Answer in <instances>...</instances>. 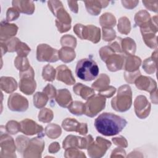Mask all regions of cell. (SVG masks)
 <instances>
[{
  "mask_svg": "<svg viewBox=\"0 0 158 158\" xmlns=\"http://www.w3.org/2000/svg\"><path fill=\"white\" fill-rule=\"evenodd\" d=\"M123 56L121 54H111L109 55L105 60L108 70L112 72L121 70L123 65Z\"/></svg>",
  "mask_w": 158,
  "mask_h": 158,
  "instance_id": "cell-10",
  "label": "cell"
},
{
  "mask_svg": "<svg viewBox=\"0 0 158 158\" xmlns=\"http://www.w3.org/2000/svg\"><path fill=\"white\" fill-rule=\"evenodd\" d=\"M54 132L56 133L58 135H60V133H61V129L60 128L59 126L57 125L56 126V128L55 129H52V127H51V125H48L46 127V135L51 138V139H54Z\"/></svg>",
  "mask_w": 158,
  "mask_h": 158,
  "instance_id": "cell-33",
  "label": "cell"
},
{
  "mask_svg": "<svg viewBox=\"0 0 158 158\" xmlns=\"http://www.w3.org/2000/svg\"><path fill=\"white\" fill-rule=\"evenodd\" d=\"M1 87L6 93H11L17 89V85L13 78L2 77L1 78Z\"/></svg>",
  "mask_w": 158,
  "mask_h": 158,
  "instance_id": "cell-16",
  "label": "cell"
},
{
  "mask_svg": "<svg viewBox=\"0 0 158 158\" xmlns=\"http://www.w3.org/2000/svg\"><path fill=\"white\" fill-rule=\"evenodd\" d=\"M36 93L40 99H39V98H38L36 96H34V97H33L34 106H35L38 108H41L46 104L48 98H47L46 95L44 94V93H39V92H38Z\"/></svg>",
  "mask_w": 158,
  "mask_h": 158,
  "instance_id": "cell-26",
  "label": "cell"
},
{
  "mask_svg": "<svg viewBox=\"0 0 158 158\" xmlns=\"http://www.w3.org/2000/svg\"><path fill=\"white\" fill-rule=\"evenodd\" d=\"M69 110L77 115H81L85 113V104L81 102L75 101L70 104Z\"/></svg>",
  "mask_w": 158,
  "mask_h": 158,
  "instance_id": "cell-23",
  "label": "cell"
},
{
  "mask_svg": "<svg viewBox=\"0 0 158 158\" xmlns=\"http://www.w3.org/2000/svg\"><path fill=\"white\" fill-rule=\"evenodd\" d=\"M127 122L123 118L112 113L104 112L94 121L96 130L102 135L110 136L119 133L127 125Z\"/></svg>",
  "mask_w": 158,
  "mask_h": 158,
  "instance_id": "cell-1",
  "label": "cell"
},
{
  "mask_svg": "<svg viewBox=\"0 0 158 158\" xmlns=\"http://www.w3.org/2000/svg\"><path fill=\"white\" fill-rule=\"evenodd\" d=\"M1 41L7 40L9 37L15 35L18 27L15 24H9L5 22H1Z\"/></svg>",
  "mask_w": 158,
  "mask_h": 158,
  "instance_id": "cell-13",
  "label": "cell"
},
{
  "mask_svg": "<svg viewBox=\"0 0 158 158\" xmlns=\"http://www.w3.org/2000/svg\"><path fill=\"white\" fill-rule=\"evenodd\" d=\"M100 23L103 28L114 27L116 23L115 18L110 13H105L100 18Z\"/></svg>",
  "mask_w": 158,
  "mask_h": 158,
  "instance_id": "cell-21",
  "label": "cell"
},
{
  "mask_svg": "<svg viewBox=\"0 0 158 158\" xmlns=\"http://www.w3.org/2000/svg\"><path fill=\"white\" fill-rule=\"evenodd\" d=\"M57 80L65 83L67 85L75 83V78L72 75L71 71L65 65H60L57 67Z\"/></svg>",
  "mask_w": 158,
  "mask_h": 158,
  "instance_id": "cell-11",
  "label": "cell"
},
{
  "mask_svg": "<svg viewBox=\"0 0 158 158\" xmlns=\"http://www.w3.org/2000/svg\"><path fill=\"white\" fill-rule=\"evenodd\" d=\"M43 91H44V93H45L44 94H46L47 95H48L49 98H52L56 96L55 88L50 84L46 86V87L45 88H44Z\"/></svg>",
  "mask_w": 158,
  "mask_h": 158,
  "instance_id": "cell-35",
  "label": "cell"
},
{
  "mask_svg": "<svg viewBox=\"0 0 158 158\" xmlns=\"http://www.w3.org/2000/svg\"><path fill=\"white\" fill-rule=\"evenodd\" d=\"M75 73L80 80L90 81L94 80L99 74V67L91 59L85 58L78 61Z\"/></svg>",
  "mask_w": 158,
  "mask_h": 158,
  "instance_id": "cell-2",
  "label": "cell"
},
{
  "mask_svg": "<svg viewBox=\"0 0 158 158\" xmlns=\"http://www.w3.org/2000/svg\"><path fill=\"white\" fill-rule=\"evenodd\" d=\"M73 91L77 95H80L85 99H88L94 94V90L86 86L83 85L81 83H77L73 87Z\"/></svg>",
  "mask_w": 158,
  "mask_h": 158,
  "instance_id": "cell-17",
  "label": "cell"
},
{
  "mask_svg": "<svg viewBox=\"0 0 158 158\" xmlns=\"http://www.w3.org/2000/svg\"><path fill=\"white\" fill-rule=\"evenodd\" d=\"M43 77L44 80L46 81H52L55 78V70L54 68L49 65L44 67L43 70Z\"/></svg>",
  "mask_w": 158,
  "mask_h": 158,
  "instance_id": "cell-25",
  "label": "cell"
},
{
  "mask_svg": "<svg viewBox=\"0 0 158 158\" xmlns=\"http://www.w3.org/2000/svg\"><path fill=\"white\" fill-rule=\"evenodd\" d=\"M43 128L41 125L28 119L24 120L20 123V131L28 135H33L38 133H41Z\"/></svg>",
  "mask_w": 158,
  "mask_h": 158,
  "instance_id": "cell-9",
  "label": "cell"
},
{
  "mask_svg": "<svg viewBox=\"0 0 158 158\" xmlns=\"http://www.w3.org/2000/svg\"><path fill=\"white\" fill-rule=\"evenodd\" d=\"M53 117L52 112L48 109H43L41 110L38 115V119L41 122H49L52 120Z\"/></svg>",
  "mask_w": 158,
  "mask_h": 158,
  "instance_id": "cell-27",
  "label": "cell"
},
{
  "mask_svg": "<svg viewBox=\"0 0 158 158\" xmlns=\"http://www.w3.org/2000/svg\"><path fill=\"white\" fill-rule=\"evenodd\" d=\"M14 103L17 104L9 107V109L13 111L23 112L27 109L28 106V102L27 99L22 96L19 95L18 93L13 94L9 97L8 104Z\"/></svg>",
  "mask_w": 158,
  "mask_h": 158,
  "instance_id": "cell-7",
  "label": "cell"
},
{
  "mask_svg": "<svg viewBox=\"0 0 158 158\" xmlns=\"http://www.w3.org/2000/svg\"><path fill=\"white\" fill-rule=\"evenodd\" d=\"M112 107L119 112L128 110L131 106V90L128 85H123L118 90L116 97L111 101Z\"/></svg>",
  "mask_w": 158,
  "mask_h": 158,
  "instance_id": "cell-3",
  "label": "cell"
},
{
  "mask_svg": "<svg viewBox=\"0 0 158 158\" xmlns=\"http://www.w3.org/2000/svg\"><path fill=\"white\" fill-rule=\"evenodd\" d=\"M110 80L109 77H107L106 74H101L98 80L93 83L92 87L94 89H96L100 94L105 91L109 86Z\"/></svg>",
  "mask_w": 158,
  "mask_h": 158,
  "instance_id": "cell-15",
  "label": "cell"
},
{
  "mask_svg": "<svg viewBox=\"0 0 158 158\" xmlns=\"http://www.w3.org/2000/svg\"><path fill=\"white\" fill-rule=\"evenodd\" d=\"M103 39L106 41H109L114 40L115 37V32L114 30L110 28H103Z\"/></svg>",
  "mask_w": 158,
  "mask_h": 158,
  "instance_id": "cell-30",
  "label": "cell"
},
{
  "mask_svg": "<svg viewBox=\"0 0 158 158\" xmlns=\"http://www.w3.org/2000/svg\"><path fill=\"white\" fill-rule=\"evenodd\" d=\"M48 7L52 11V12L54 14V15H56V12L62 7H63L62 4L60 1H48Z\"/></svg>",
  "mask_w": 158,
  "mask_h": 158,
  "instance_id": "cell-31",
  "label": "cell"
},
{
  "mask_svg": "<svg viewBox=\"0 0 158 158\" xmlns=\"http://www.w3.org/2000/svg\"><path fill=\"white\" fill-rule=\"evenodd\" d=\"M87 29L89 32L87 40L91 41L94 43H96L100 40V29L93 25H88Z\"/></svg>",
  "mask_w": 158,
  "mask_h": 158,
  "instance_id": "cell-22",
  "label": "cell"
},
{
  "mask_svg": "<svg viewBox=\"0 0 158 158\" xmlns=\"http://www.w3.org/2000/svg\"><path fill=\"white\" fill-rule=\"evenodd\" d=\"M13 6L22 13L32 14L35 10V6L33 1H13Z\"/></svg>",
  "mask_w": 158,
  "mask_h": 158,
  "instance_id": "cell-12",
  "label": "cell"
},
{
  "mask_svg": "<svg viewBox=\"0 0 158 158\" xmlns=\"http://www.w3.org/2000/svg\"><path fill=\"white\" fill-rule=\"evenodd\" d=\"M6 128L7 131L9 133L14 135L20 131V123L15 121H10L7 123Z\"/></svg>",
  "mask_w": 158,
  "mask_h": 158,
  "instance_id": "cell-29",
  "label": "cell"
},
{
  "mask_svg": "<svg viewBox=\"0 0 158 158\" xmlns=\"http://www.w3.org/2000/svg\"><path fill=\"white\" fill-rule=\"evenodd\" d=\"M76 43H77V41H76V39L72 36H70L69 35V40H67L66 38L64 36L62 37L61 38V44L63 46H70L69 44H70V46L72 47L73 48H75L76 46Z\"/></svg>",
  "mask_w": 158,
  "mask_h": 158,
  "instance_id": "cell-34",
  "label": "cell"
},
{
  "mask_svg": "<svg viewBox=\"0 0 158 158\" xmlns=\"http://www.w3.org/2000/svg\"><path fill=\"white\" fill-rule=\"evenodd\" d=\"M106 99L103 96H93L85 104V114L89 117H94L105 107Z\"/></svg>",
  "mask_w": 158,
  "mask_h": 158,
  "instance_id": "cell-5",
  "label": "cell"
},
{
  "mask_svg": "<svg viewBox=\"0 0 158 158\" xmlns=\"http://www.w3.org/2000/svg\"><path fill=\"white\" fill-rule=\"evenodd\" d=\"M75 57V52L73 49L64 47L59 51V58L64 62H69Z\"/></svg>",
  "mask_w": 158,
  "mask_h": 158,
  "instance_id": "cell-19",
  "label": "cell"
},
{
  "mask_svg": "<svg viewBox=\"0 0 158 158\" xmlns=\"http://www.w3.org/2000/svg\"><path fill=\"white\" fill-rule=\"evenodd\" d=\"M21 80L19 83L20 89L26 94H31L36 88V82L34 80V72L30 67L25 72H20Z\"/></svg>",
  "mask_w": 158,
  "mask_h": 158,
  "instance_id": "cell-4",
  "label": "cell"
},
{
  "mask_svg": "<svg viewBox=\"0 0 158 158\" xmlns=\"http://www.w3.org/2000/svg\"><path fill=\"white\" fill-rule=\"evenodd\" d=\"M62 127L68 131H75L81 135H86L87 133V126L86 123H78L76 120L67 118L62 122Z\"/></svg>",
  "mask_w": 158,
  "mask_h": 158,
  "instance_id": "cell-8",
  "label": "cell"
},
{
  "mask_svg": "<svg viewBox=\"0 0 158 158\" xmlns=\"http://www.w3.org/2000/svg\"><path fill=\"white\" fill-rule=\"evenodd\" d=\"M106 1H85L87 11L92 15H97L101 12V7H105L102 4Z\"/></svg>",
  "mask_w": 158,
  "mask_h": 158,
  "instance_id": "cell-18",
  "label": "cell"
},
{
  "mask_svg": "<svg viewBox=\"0 0 158 158\" xmlns=\"http://www.w3.org/2000/svg\"><path fill=\"white\" fill-rule=\"evenodd\" d=\"M16 51L19 56L25 57L28 55V52L30 51V48H28V46L25 43L20 41L17 46Z\"/></svg>",
  "mask_w": 158,
  "mask_h": 158,
  "instance_id": "cell-28",
  "label": "cell"
},
{
  "mask_svg": "<svg viewBox=\"0 0 158 158\" xmlns=\"http://www.w3.org/2000/svg\"><path fill=\"white\" fill-rule=\"evenodd\" d=\"M19 16V11L15 8H9L7 11V21H13L17 19Z\"/></svg>",
  "mask_w": 158,
  "mask_h": 158,
  "instance_id": "cell-32",
  "label": "cell"
},
{
  "mask_svg": "<svg viewBox=\"0 0 158 158\" xmlns=\"http://www.w3.org/2000/svg\"><path fill=\"white\" fill-rule=\"evenodd\" d=\"M36 58L38 61L41 62H56L59 60L58 51L46 44H40L37 47Z\"/></svg>",
  "mask_w": 158,
  "mask_h": 158,
  "instance_id": "cell-6",
  "label": "cell"
},
{
  "mask_svg": "<svg viewBox=\"0 0 158 158\" xmlns=\"http://www.w3.org/2000/svg\"><path fill=\"white\" fill-rule=\"evenodd\" d=\"M141 64V59L139 57L136 56H130L127 59V62L125 64L126 71L131 72L133 70H138Z\"/></svg>",
  "mask_w": 158,
  "mask_h": 158,
  "instance_id": "cell-20",
  "label": "cell"
},
{
  "mask_svg": "<svg viewBox=\"0 0 158 158\" xmlns=\"http://www.w3.org/2000/svg\"><path fill=\"white\" fill-rule=\"evenodd\" d=\"M56 100L59 106L62 107H67L71 104L72 99L70 92L67 89H62L57 91Z\"/></svg>",
  "mask_w": 158,
  "mask_h": 158,
  "instance_id": "cell-14",
  "label": "cell"
},
{
  "mask_svg": "<svg viewBox=\"0 0 158 158\" xmlns=\"http://www.w3.org/2000/svg\"><path fill=\"white\" fill-rule=\"evenodd\" d=\"M118 29L121 33L127 34L130 31V22L127 17H122L119 19Z\"/></svg>",
  "mask_w": 158,
  "mask_h": 158,
  "instance_id": "cell-24",
  "label": "cell"
}]
</instances>
